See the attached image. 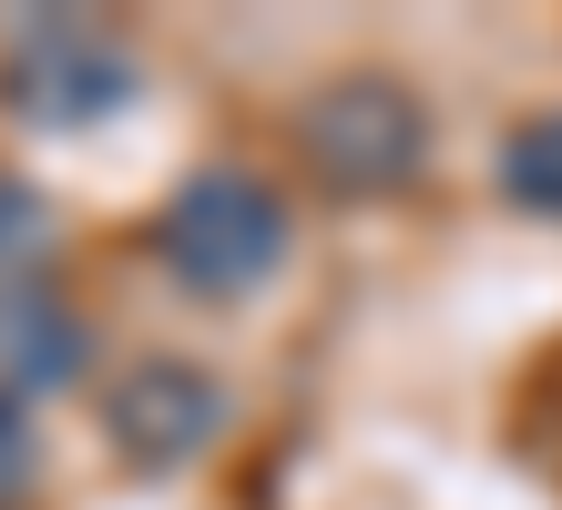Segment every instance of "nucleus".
I'll list each match as a JSON object with an SVG mask.
<instances>
[{"label":"nucleus","mask_w":562,"mask_h":510,"mask_svg":"<svg viewBox=\"0 0 562 510\" xmlns=\"http://www.w3.org/2000/svg\"><path fill=\"white\" fill-rule=\"evenodd\" d=\"M164 256H175L184 286L246 296V286H267L277 256H286V204L256 174H194L175 204H164Z\"/></svg>","instance_id":"nucleus-1"},{"label":"nucleus","mask_w":562,"mask_h":510,"mask_svg":"<svg viewBox=\"0 0 562 510\" xmlns=\"http://www.w3.org/2000/svg\"><path fill=\"white\" fill-rule=\"evenodd\" d=\"M11 102H31V113H52V123H82V113H103V102H123V52L103 31H82V21H42V31H21V52H11Z\"/></svg>","instance_id":"nucleus-2"},{"label":"nucleus","mask_w":562,"mask_h":510,"mask_svg":"<svg viewBox=\"0 0 562 510\" xmlns=\"http://www.w3.org/2000/svg\"><path fill=\"white\" fill-rule=\"evenodd\" d=\"M113 439L134 460H184L215 439V388L184 378V367H134V378L113 388Z\"/></svg>","instance_id":"nucleus-3"},{"label":"nucleus","mask_w":562,"mask_h":510,"mask_svg":"<svg viewBox=\"0 0 562 510\" xmlns=\"http://www.w3.org/2000/svg\"><path fill=\"white\" fill-rule=\"evenodd\" d=\"M409 133H419V123H409V102H400V92L358 82V92H338V102H327L317 144L338 154V163H348L358 184H389V174H400V163H409Z\"/></svg>","instance_id":"nucleus-4"},{"label":"nucleus","mask_w":562,"mask_h":510,"mask_svg":"<svg viewBox=\"0 0 562 510\" xmlns=\"http://www.w3.org/2000/svg\"><path fill=\"white\" fill-rule=\"evenodd\" d=\"M502 184H512L521 204H542V215H562V113L521 123L512 144H502Z\"/></svg>","instance_id":"nucleus-5"},{"label":"nucleus","mask_w":562,"mask_h":510,"mask_svg":"<svg viewBox=\"0 0 562 510\" xmlns=\"http://www.w3.org/2000/svg\"><path fill=\"white\" fill-rule=\"evenodd\" d=\"M21 480H31V419H21L11 398H0V500H11Z\"/></svg>","instance_id":"nucleus-6"}]
</instances>
